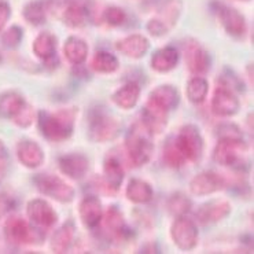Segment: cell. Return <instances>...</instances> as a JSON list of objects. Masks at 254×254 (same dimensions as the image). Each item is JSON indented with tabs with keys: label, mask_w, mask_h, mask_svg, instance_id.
Returning a JSON list of instances; mask_svg holds the SVG:
<instances>
[{
	"label": "cell",
	"mask_w": 254,
	"mask_h": 254,
	"mask_svg": "<svg viewBox=\"0 0 254 254\" xmlns=\"http://www.w3.org/2000/svg\"><path fill=\"white\" fill-rule=\"evenodd\" d=\"M35 184L40 192L51 196L55 201L69 203L74 199V189L58 176L40 173L35 178Z\"/></svg>",
	"instance_id": "cell-5"
},
{
	"label": "cell",
	"mask_w": 254,
	"mask_h": 254,
	"mask_svg": "<svg viewBox=\"0 0 254 254\" xmlns=\"http://www.w3.org/2000/svg\"><path fill=\"white\" fill-rule=\"evenodd\" d=\"M91 66L98 73L109 74V73H114L119 69L120 62L113 54L107 53V51H98L92 58Z\"/></svg>",
	"instance_id": "cell-33"
},
{
	"label": "cell",
	"mask_w": 254,
	"mask_h": 254,
	"mask_svg": "<svg viewBox=\"0 0 254 254\" xmlns=\"http://www.w3.org/2000/svg\"><path fill=\"white\" fill-rule=\"evenodd\" d=\"M24 18L32 25H42L46 22V6L43 1L35 0L24 7Z\"/></svg>",
	"instance_id": "cell-35"
},
{
	"label": "cell",
	"mask_w": 254,
	"mask_h": 254,
	"mask_svg": "<svg viewBox=\"0 0 254 254\" xmlns=\"http://www.w3.org/2000/svg\"><path fill=\"white\" fill-rule=\"evenodd\" d=\"M164 160L172 168H180L187 161L186 155L182 151V148L179 147L176 137L175 139H169L166 142L165 148H164Z\"/></svg>",
	"instance_id": "cell-34"
},
{
	"label": "cell",
	"mask_w": 254,
	"mask_h": 254,
	"mask_svg": "<svg viewBox=\"0 0 254 254\" xmlns=\"http://www.w3.org/2000/svg\"><path fill=\"white\" fill-rule=\"evenodd\" d=\"M22 37H24V30L22 28H19L17 25H14L11 28H8V29L1 35V43H3V46L6 48H17L21 42H22Z\"/></svg>",
	"instance_id": "cell-37"
},
{
	"label": "cell",
	"mask_w": 254,
	"mask_h": 254,
	"mask_svg": "<svg viewBox=\"0 0 254 254\" xmlns=\"http://www.w3.org/2000/svg\"><path fill=\"white\" fill-rule=\"evenodd\" d=\"M77 110L74 107L62 109L55 113L39 112L37 121L43 136L51 142H62L70 137L74 129Z\"/></svg>",
	"instance_id": "cell-1"
},
{
	"label": "cell",
	"mask_w": 254,
	"mask_h": 254,
	"mask_svg": "<svg viewBox=\"0 0 254 254\" xmlns=\"http://www.w3.org/2000/svg\"><path fill=\"white\" fill-rule=\"evenodd\" d=\"M4 235L12 245H30L35 241V230L24 219L18 216H11L4 223Z\"/></svg>",
	"instance_id": "cell-8"
},
{
	"label": "cell",
	"mask_w": 254,
	"mask_h": 254,
	"mask_svg": "<svg viewBox=\"0 0 254 254\" xmlns=\"http://www.w3.org/2000/svg\"><path fill=\"white\" fill-rule=\"evenodd\" d=\"M207 92H209V83L203 77L195 76L187 83L186 94H187L189 101L194 105H199L205 101Z\"/></svg>",
	"instance_id": "cell-32"
},
{
	"label": "cell",
	"mask_w": 254,
	"mask_h": 254,
	"mask_svg": "<svg viewBox=\"0 0 254 254\" xmlns=\"http://www.w3.org/2000/svg\"><path fill=\"white\" fill-rule=\"evenodd\" d=\"M71 0H48V10L55 14L57 17H62V14L66 10V7L69 6Z\"/></svg>",
	"instance_id": "cell-41"
},
{
	"label": "cell",
	"mask_w": 254,
	"mask_h": 254,
	"mask_svg": "<svg viewBox=\"0 0 254 254\" xmlns=\"http://www.w3.org/2000/svg\"><path fill=\"white\" fill-rule=\"evenodd\" d=\"M241 103L235 94L225 85H221L214 91L212 98V112L219 117H232L239 110Z\"/></svg>",
	"instance_id": "cell-11"
},
{
	"label": "cell",
	"mask_w": 254,
	"mask_h": 254,
	"mask_svg": "<svg viewBox=\"0 0 254 254\" xmlns=\"http://www.w3.org/2000/svg\"><path fill=\"white\" fill-rule=\"evenodd\" d=\"M179 64V51L175 47H164L151 57V67L155 71L166 73L173 70Z\"/></svg>",
	"instance_id": "cell-23"
},
{
	"label": "cell",
	"mask_w": 254,
	"mask_h": 254,
	"mask_svg": "<svg viewBox=\"0 0 254 254\" xmlns=\"http://www.w3.org/2000/svg\"><path fill=\"white\" fill-rule=\"evenodd\" d=\"M154 103H157L158 106L164 107L165 110H173L176 109L180 102V95H179L178 88H175L173 85L165 84V85H160L154 89L150 94V98Z\"/></svg>",
	"instance_id": "cell-24"
},
{
	"label": "cell",
	"mask_w": 254,
	"mask_h": 254,
	"mask_svg": "<svg viewBox=\"0 0 254 254\" xmlns=\"http://www.w3.org/2000/svg\"><path fill=\"white\" fill-rule=\"evenodd\" d=\"M153 189L151 186L140 180V179H132L128 187H127V198L133 203H148L153 199Z\"/></svg>",
	"instance_id": "cell-27"
},
{
	"label": "cell",
	"mask_w": 254,
	"mask_h": 254,
	"mask_svg": "<svg viewBox=\"0 0 254 254\" xmlns=\"http://www.w3.org/2000/svg\"><path fill=\"white\" fill-rule=\"evenodd\" d=\"M143 124L151 133H161L168 124V110L148 99L143 110Z\"/></svg>",
	"instance_id": "cell-18"
},
{
	"label": "cell",
	"mask_w": 254,
	"mask_h": 254,
	"mask_svg": "<svg viewBox=\"0 0 254 254\" xmlns=\"http://www.w3.org/2000/svg\"><path fill=\"white\" fill-rule=\"evenodd\" d=\"M33 107L29 106L26 102H25V105L19 110L18 113L12 117V121H14V124L18 125V127H21V128H28L29 125H32L33 123Z\"/></svg>",
	"instance_id": "cell-39"
},
{
	"label": "cell",
	"mask_w": 254,
	"mask_h": 254,
	"mask_svg": "<svg viewBox=\"0 0 254 254\" xmlns=\"http://www.w3.org/2000/svg\"><path fill=\"white\" fill-rule=\"evenodd\" d=\"M105 227L107 231H110L113 237L116 238H124L125 234L128 232L124 216L116 206H110L107 209L106 216H105Z\"/></svg>",
	"instance_id": "cell-31"
},
{
	"label": "cell",
	"mask_w": 254,
	"mask_h": 254,
	"mask_svg": "<svg viewBox=\"0 0 254 254\" xmlns=\"http://www.w3.org/2000/svg\"><path fill=\"white\" fill-rule=\"evenodd\" d=\"M166 206H168V210H169L171 214L179 217V216H186L191 210L192 202L187 195L182 194V192H176L169 198Z\"/></svg>",
	"instance_id": "cell-36"
},
{
	"label": "cell",
	"mask_w": 254,
	"mask_h": 254,
	"mask_svg": "<svg viewBox=\"0 0 254 254\" xmlns=\"http://www.w3.org/2000/svg\"><path fill=\"white\" fill-rule=\"evenodd\" d=\"M64 54H65L66 60L69 61L73 65H81L84 61L88 57V46L87 43L71 36L65 42L64 46Z\"/></svg>",
	"instance_id": "cell-25"
},
{
	"label": "cell",
	"mask_w": 254,
	"mask_h": 254,
	"mask_svg": "<svg viewBox=\"0 0 254 254\" xmlns=\"http://www.w3.org/2000/svg\"><path fill=\"white\" fill-rule=\"evenodd\" d=\"M231 213V203L227 199H213L199 207L196 217L202 224H214L225 219Z\"/></svg>",
	"instance_id": "cell-15"
},
{
	"label": "cell",
	"mask_w": 254,
	"mask_h": 254,
	"mask_svg": "<svg viewBox=\"0 0 254 254\" xmlns=\"http://www.w3.org/2000/svg\"><path fill=\"white\" fill-rule=\"evenodd\" d=\"M103 175L107 187L113 191H117L124 180V168L116 158H109L103 165Z\"/></svg>",
	"instance_id": "cell-30"
},
{
	"label": "cell",
	"mask_w": 254,
	"mask_h": 254,
	"mask_svg": "<svg viewBox=\"0 0 254 254\" xmlns=\"http://www.w3.org/2000/svg\"><path fill=\"white\" fill-rule=\"evenodd\" d=\"M140 95V87L135 81L124 84L121 88H119L112 95V101L121 109L129 110L136 106Z\"/></svg>",
	"instance_id": "cell-22"
},
{
	"label": "cell",
	"mask_w": 254,
	"mask_h": 254,
	"mask_svg": "<svg viewBox=\"0 0 254 254\" xmlns=\"http://www.w3.org/2000/svg\"><path fill=\"white\" fill-rule=\"evenodd\" d=\"M7 155V148L4 146V143L0 140V158H4Z\"/></svg>",
	"instance_id": "cell-43"
},
{
	"label": "cell",
	"mask_w": 254,
	"mask_h": 254,
	"mask_svg": "<svg viewBox=\"0 0 254 254\" xmlns=\"http://www.w3.org/2000/svg\"><path fill=\"white\" fill-rule=\"evenodd\" d=\"M78 214L85 227L88 228L98 227L103 219V209H102V202L99 201V198L94 195L84 196L78 205Z\"/></svg>",
	"instance_id": "cell-16"
},
{
	"label": "cell",
	"mask_w": 254,
	"mask_h": 254,
	"mask_svg": "<svg viewBox=\"0 0 254 254\" xmlns=\"http://www.w3.org/2000/svg\"><path fill=\"white\" fill-rule=\"evenodd\" d=\"M225 187V179L216 173V172L207 171L198 173L190 182V191L196 196H205L217 192Z\"/></svg>",
	"instance_id": "cell-10"
},
{
	"label": "cell",
	"mask_w": 254,
	"mask_h": 254,
	"mask_svg": "<svg viewBox=\"0 0 254 254\" xmlns=\"http://www.w3.org/2000/svg\"><path fill=\"white\" fill-rule=\"evenodd\" d=\"M151 136L153 133L143 123L133 124L128 132L125 139V148L129 155V160L135 166H142L151 160L154 153Z\"/></svg>",
	"instance_id": "cell-2"
},
{
	"label": "cell",
	"mask_w": 254,
	"mask_h": 254,
	"mask_svg": "<svg viewBox=\"0 0 254 254\" xmlns=\"http://www.w3.org/2000/svg\"><path fill=\"white\" fill-rule=\"evenodd\" d=\"M103 18L110 26H121L127 21V14L123 8L112 6L107 7L103 12Z\"/></svg>",
	"instance_id": "cell-38"
},
{
	"label": "cell",
	"mask_w": 254,
	"mask_h": 254,
	"mask_svg": "<svg viewBox=\"0 0 254 254\" xmlns=\"http://www.w3.org/2000/svg\"><path fill=\"white\" fill-rule=\"evenodd\" d=\"M10 15H11V8H10V6L7 3H4V1H1L0 3V32L6 26Z\"/></svg>",
	"instance_id": "cell-42"
},
{
	"label": "cell",
	"mask_w": 254,
	"mask_h": 254,
	"mask_svg": "<svg viewBox=\"0 0 254 254\" xmlns=\"http://www.w3.org/2000/svg\"><path fill=\"white\" fill-rule=\"evenodd\" d=\"M17 157L19 162L29 169H36L44 162V151L33 140H22L18 143Z\"/></svg>",
	"instance_id": "cell-19"
},
{
	"label": "cell",
	"mask_w": 254,
	"mask_h": 254,
	"mask_svg": "<svg viewBox=\"0 0 254 254\" xmlns=\"http://www.w3.org/2000/svg\"><path fill=\"white\" fill-rule=\"evenodd\" d=\"M246 150L243 140L220 139L213 151V160L219 165L232 166L241 160V154Z\"/></svg>",
	"instance_id": "cell-9"
},
{
	"label": "cell",
	"mask_w": 254,
	"mask_h": 254,
	"mask_svg": "<svg viewBox=\"0 0 254 254\" xmlns=\"http://www.w3.org/2000/svg\"><path fill=\"white\" fill-rule=\"evenodd\" d=\"M62 19L70 28H84L88 22V10L81 3L71 0L62 14Z\"/></svg>",
	"instance_id": "cell-26"
},
{
	"label": "cell",
	"mask_w": 254,
	"mask_h": 254,
	"mask_svg": "<svg viewBox=\"0 0 254 254\" xmlns=\"http://www.w3.org/2000/svg\"><path fill=\"white\" fill-rule=\"evenodd\" d=\"M33 54L46 64L57 60V37L50 32H42L33 42Z\"/></svg>",
	"instance_id": "cell-21"
},
{
	"label": "cell",
	"mask_w": 254,
	"mask_h": 254,
	"mask_svg": "<svg viewBox=\"0 0 254 254\" xmlns=\"http://www.w3.org/2000/svg\"><path fill=\"white\" fill-rule=\"evenodd\" d=\"M58 164H60L61 172L67 178L74 179V180L83 179L89 168L88 158L78 153H71L61 157Z\"/></svg>",
	"instance_id": "cell-17"
},
{
	"label": "cell",
	"mask_w": 254,
	"mask_h": 254,
	"mask_svg": "<svg viewBox=\"0 0 254 254\" xmlns=\"http://www.w3.org/2000/svg\"><path fill=\"white\" fill-rule=\"evenodd\" d=\"M171 237L173 243L183 252H190L198 245V228L191 219L179 216L172 224Z\"/></svg>",
	"instance_id": "cell-6"
},
{
	"label": "cell",
	"mask_w": 254,
	"mask_h": 254,
	"mask_svg": "<svg viewBox=\"0 0 254 254\" xmlns=\"http://www.w3.org/2000/svg\"><path fill=\"white\" fill-rule=\"evenodd\" d=\"M25 105L22 95L15 91H7L0 95V117L12 119L18 110Z\"/></svg>",
	"instance_id": "cell-29"
},
{
	"label": "cell",
	"mask_w": 254,
	"mask_h": 254,
	"mask_svg": "<svg viewBox=\"0 0 254 254\" xmlns=\"http://www.w3.org/2000/svg\"><path fill=\"white\" fill-rule=\"evenodd\" d=\"M216 11L219 15L220 22L224 26L225 32L231 36H235V37H241L245 35L246 32V21L241 12L238 11L237 8H232V7L225 6L219 3L216 7Z\"/></svg>",
	"instance_id": "cell-13"
},
{
	"label": "cell",
	"mask_w": 254,
	"mask_h": 254,
	"mask_svg": "<svg viewBox=\"0 0 254 254\" xmlns=\"http://www.w3.org/2000/svg\"><path fill=\"white\" fill-rule=\"evenodd\" d=\"M182 1L180 0H165L161 6L157 17L151 18L147 22L148 33L154 37L165 36L169 30L176 25L180 12H182Z\"/></svg>",
	"instance_id": "cell-4"
},
{
	"label": "cell",
	"mask_w": 254,
	"mask_h": 254,
	"mask_svg": "<svg viewBox=\"0 0 254 254\" xmlns=\"http://www.w3.org/2000/svg\"><path fill=\"white\" fill-rule=\"evenodd\" d=\"M26 214L36 225L42 228H51L58 220V214L54 207L44 199H32L26 206Z\"/></svg>",
	"instance_id": "cell-12"
},
{
	"label": "cell",
	"mask_w": 254,
	"mask_h": 254,
	"mask_svg": "<svg viewBox=\"0 0 254 254\" xmlns=\"http://www.w3.org/2000/svg\"><path fill=\"white\" fill-rule=\"evenodd\" d=\"M148 47H150V43L142 35L127 36L124 39L119 40L116 44V48L120 53L128 58H133V60H139V58L144 57L147 54Z\"/></svg>",
	"instance_id": "cell-20"
},
{
	"label": "cell",
	"mask_w": 254,
	"mask_h": 254,
	"mask_svg": "<svg viewBox=\"0 0 254 254\" xmlns=\"http://www.w3.org/2000/svg\"><path fill=\"white\" fill-rule=\"evenodd\" d=\"M184 57H186V64H187L189 70L195 76L205 74L210 69V57L199 43H189L186 46Z\"/></svg>",
	"instance_id": "cell-14"
},
{
	"label": "cell",
	"mask_w": 254,
	"mask_h": 254,
	"mask_svg": "<svg viewBox=\"0 0 254 254\" xmlns=\"http://www.w3.org/2000/svg\"><path fill=\"white\" fill-rule=\"evenodd\" d=\"M217 135L220 139H232V140H243V135L241 129L234 124L220 125L217 129Z\"/></svg>",
	"instance_id": "cell-40"
},
{
	"label": "cell",
	"mask_w": 254,
	"mask_h": 254,
	"mask_svg": "<svg viewBox=\"0 0 254 254\" xmlns=\"http://www.w3.org/2000/svg\"><path fill=\"white\" fill-rule=\"evenodd\" d=\"M120 123L103 109H95L89 116L88 133L92 142H110L120 133Z\"/></svg>",
	"instance_id": "cell-3"
},
{
	"label": "cell",
	"mask_w": 254,
	"mask_h": 254,
	"mask_svg": "<svg viewBox=\"0 0 254 254\" xmlns=\"http://www.w3.org/2000/svg\"><path fill=\"white\" fill-rule=\"evenodd\" d=\"M74 234H76V230H74V225L71 223H66L61 227L60 230L55 231L53 241H51V249H53L54 253H66L73 245Z\"/></svg>",
	"instance_id": "cell-28"
},
{
	"label": "cell",
	"mask_w": 254,
	"mask_h": 254,
	"mask_svg": "<svg viewBox=\"0 0 254 254\" xmlns=\"http://www.w3.org/2000/svg\"><path fill=\"white\" fill-rule=\"evenodd\" d=\"M176 140L187 160L192 162L201 161L202 154H203V137L198 127L191 124L183 127L179 132Z\"/></svg>",
	"instance_id": "cell-7"
}]
</instances>
